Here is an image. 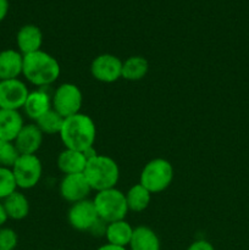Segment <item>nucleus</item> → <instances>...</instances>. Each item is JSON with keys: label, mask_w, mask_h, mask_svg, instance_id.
I'll use <instances>...</instances> for the list:
<instances>
[{"label": "nucleus", "mask_w": 249, "mask_h": 250, "mask_svg": "<svg viewBox=\"0 0 249 250\" xmlns=\"http://www.w3.org/2000/svg\"><path fill=\"white\" fill-rule=\"evenodd\" d=\"M59 136L65 148L84 151L94 146L97 127L92 117L80 112L63 120Z\"/></svg>", "instance_id": "f257e3e1"}, {"label": "nucleus", "mask_w": 249, "mask_h": 250, "mask_svg": "<svg viewBox=\"0 0 249 250\" xmlns=\"http://www.w3.org/2000/svg\"><path fill=\"white\" fill-rule=\"evenodd\" d=\"M61 67L59 61L43 50L23 55L22 75L31 84L44 88L53 84L60 77Z\"/></svg>", "instance_id": "f03ea898"}, {"label": "nucleus", "mask_w": 249, "mask_h": 250, "mask_svg": "<svg viewBox=\"0 0 249 250\" xmlns=\"http://www.w3.org/2000/svg\"><path fill=\"white\" fill-rule=\"evenodd\" d=\"M83 173L92 190L95 192L115 188L120 180V167L116 161L100 154L88 161Z\"/></svg>", "instance_id": "7ed1b4c3"}, {"label": "nucleus", "mask_w": 249, "mask_h": 250, "mask_svg": "<svg viewBox=\"0 0 249 250\" xmlns=\"http://www.w3.org/2000/svg\"><path fill=\"white\" fill-rule=\"evenodd\" d=\"M93 203L99 219L106 224L124 220L128 212L124 193L116 187L97 192Z\"/></svg>", "instance_id": "20e7f679"}, {"label": "nucleus", "mask_w": 249, "mask_h": 250, "mask_svg": "<svg viewBox=\"0 0 249 250\" xmlns=\"http://www.w3.org/2000/svg\"><path fill=\"white\" fill-rule=\"evenodd\" d=\"M175 176L172 164L163 158H156L144 165L139 183L151 194L161 193L171 186Z\"/></svg>", "instance_id": "39448f33"}, {"label": "nucleus", "mask_w": 249, "mask_h": 250, "mask_svg": "<svg viewBox=\"0 0 249 250\" xmlns=\"http://www.w3.org/2000/svg\"><path fill=\"white\" fill-rule=\"evenodd\" d=\"M51 102L53 109L63 119L80 114L83 104L82 90L73 83H62L55 89Z\"/></svg>", "instance_id": "423d86ee"}, {"label": "nucleus", "mask_w": 249, "mask_h": 250, "mask_svg": "<svg viewBox=\"0 0 249 250\" xmlns=\"http://www.w3.org/2000/svg\"><path fill=\"white\" fill-rule=\"evenodd\" d=\"M11 170L17 188L21 189H32L36 187L43 175V165L37 155H20Z\"/></svg>", "instance_id": "0eeeda50"}, {"label": "nucleus", "mask_w": 249, "mask_h": 250, "mask_svg": "<svg viewBox=\"0 0 249 250\" xmlns=\"http://www.w3.org/2000/svg\"><path fill=\"white\" fill-rule=\"evenodd\" d=\"M90 75L102 83H114L122 78V60L114 54H100L90 63Z\"/></svg>", "instance_id": "6e6552de"}, {"label": "nucleus", "mask_w": 249, "mask_h": 250, "mask_svg": "<svg viewBox=\"0 0 249 250\" xmlns=\"http://www.w3.org/2000/svg\"><path fill=\"white\" fill-rule=\"evenodd\" d=\"M28 94V88L20 78L0 81V109L20 111Z\"/></svg>", "instance_id": "1a4fd4ad"}, {"label": "nucleus", "mask_w": 249, "mask_h": 250, "mask_svg": "<svg viewBox=\"0 0 249 250\" xmlns=\"http://www.w3.org/2000/svg\"><path fill=\"white\" fill-rule=\"evenodd\" d=\"M67 220L72 229L81 232H89L100 219L93 200L85 199L71 205L67 212Z\"/></svg>", "instance_id": "9d476101"}, {"label": "nucleus", "mask_w": 249, "mask_h": 250, "mask_svg": "<svg viewBox=\"0 0 249 250\" xmlns=\"http://www.w3.org/2000/svg\"><path fill=\"white\" fill-rule=\"evenodd\" d=\"M59 192L61 198L66 202L75 204L88 199V195L92 192L89 183L85 178L84 173H75V175H65L59 186Z\"/></svg>", "instance_id": "9b49d317"}, {"label": "nucleus", "mask_w": 249, "mask_h": 250, "mask_svg": "<svg viewBox=\"0 0 249 250\" xmlns=\"http://www.w3.org/2000/svg\"><path fill=\"white\" fill-rule=\"evenodd\" d=\"M44 134L36 124H24L14 141L20 155H36L43 143Z\"/></svg>", "instance_id": "f8f14e48"}, {"label": "nucleus", "mask_w": 249, "mask_h": 250, "mask_svg": "<svg viewBox=\"0 0 249 250\" xmlns=\"http://www.w3.org/2000/svg\"><path fill=\"white\" fill-rule=\"evenodd\" d=\"M17 50L22 55L36 53L42 50L43 45V33L36 24H24L19 29L16 34Z\"/></svg>", "instance_id": "ddd939ff"}, {"label": "nucleus", "mask_w": 249, "mask_h": 250, "mask_svg": "<svg viewBox=\"0 0 249 250\" xmlns=\"http://www.w3.org/2000/svg\"><path fill=\"white\" fill-rule=\"evenodd\" d=\"M51 109H53L51 97L42 88L41 89L33 90V92H29L28 97H27L26 102H24L23 107H22L27 117L33 120L34 122Z\"/></svg>", "instance_id": "4468645a"}, {"label": "nucleus", "mask_w": 249, "mask_h": 250, "mask_svg": "<svg viewBox=\"0 0 249 250\" xmlns=\"http://www.w3.org/2000/svg\"><path fill=\"white\" fill-rule=\"evenodd\" d=\"M23 55L15 49L0 51V81L16 80L22 75Z\"/></svg>", "instance_id": "2eb2a0df"}, {"label": "nucleus", "mask_w": 249, "mask_h": 250, "mask_svg": "<svg viewBox=\"0 0 249 250\" xmlns=\"http://www.w3.org/2000/svg\"><path fill=\"white\" fill-rule=\"evenodd\" d=\"M23 126V117L20 111L0 109V141L14 142Z\"/></svg>", "instance_id": "dca6fc26"}, {"label": "nucleus", "mask_w": 249, "mask_h": 250, "mask_svg": "<svg viewBox=\"0 0 249 250\" xmlns=\"http://www.w3.org/2000/svg\"><path fill=\"white\" fill-rule=\"evenodd\" d=\"M56 165L63 175L83 173L85 165H87V159H85L83 151L65 148L59 154Z\"/></svg>", "instance_id": "f3484780"}, {"label": "nucleus", "mask_w": 249, "mask_h": 250, "mask_svg": "<svg viewBox=\"0 0 249 250\" xmlns=\"http://www.w3.org/2000/svg\"><path fill=\"white\" fill-rule=\"evenodd\" d=\"M129 248L131 250H160V239L150 227L138 226L133 229Z\"/></svg>", "instance_id": "a211bd4d"}, {"label": "nucleus", "mask_w": 249, "mask_h": 250, "mask_svg": "<svg viewBox=\"0 0 249 250\" xmlns=\"http://www.w3.org/2000/svg\"><path fill=\"white\" fill-rule=\"evenodd\" d=\"M133 229V227L126 220L111 222V224H107L106 226L105 238H106L107 243L126 248L127 246H129Z\"/></svg>", "instance_id": "6ab92c4d"}, {"label": "nucleus", "mask_w": 249, "mask_h": 250, "mask_svg": "<svg viewBox=\"0 0 249 250\" xmlns=\"http://www.w3.org/2000/svg\"><path fill=\"white\" fill-rule=\"evenodd\" d=\"M2 205H4L7 217L15 221L26 219L29 214V200L23 193L19 190L5 198L2 200Z\"/></svg>", "instance_id": "aec40b11"}, {"label": "nucleus", "mask_w": 249, "mask_h": 250, "mask_svg": "<svg viewBox=\"0 0 249 250\" xmlns=\"http://www.w3.org/2000/svg\"><path fill=\"white\" fill-rule=\"evenodd\" d=\"M149 62L144 56L133 55L122 61V78L131 82L141 81L148 75Z\"/></svg>", "instance_id": "412c9836"}, {"label": "nucleus", "mask_w": 249, "mask_h": 250, "mask_svg": "<svg viewBox=\"0 0 249 250\" xmlns=\"http://www.w3.org/2000/svg\"><path fill=\"white\" fill-rule=\"evenodd\" d=\"M151 193L146 188H144L141 183L133 185L126 193L127 208L128 211L133 212H142L148 209L149 204L151 202Z\"/></svg>", "instance_id": "4be33fe9"}, {"label": "nucleus", "mask_w": 249, "mask_h": 250, "mask_svg": "<svg viewBox=\"0 0 249 250\" xmlns=\"http://www.w3.org/2000/svg\"><path fill=\"white\" fill-rule=\"evenodd\" d=\"M63 117L59 115L54 109L49 110L48 112L39 117L34 124L38 126L43 134H48V136H53V134H60L61 127L63 124Z\"/></svg>", "instance_id": "5701e85b"}, {"label": "nucleus", "mask_w": 249, "mask_h": 250, "mask_svg": "<svg viewBox=\"0 0 249 250\" xmlns=\"http://www.w3.org/2000/svg\"><path fill=\"white\" fill-rule=\"evenodd\" d=\"M17 190V183L14 172L9 167L0 166V200H4Z\"/></svg>", "instance_id": "b1692460"}, {"label": "nucleus", "mask_w": 249, "mask_h": 250, "mask_svg": "<svg viewBox=\"0 0 249 250\" xmlns=\"http://www.w3.org/2000/svg\"><path fill=\"white\" fill-rule=\"evenodd\" d=\"M20 158L19 150L14 142L0 141V166L11 168Z\"/></svg>", "instance_id": "393cba45"}, {"label": "nucleus", "mask_w": 249, "mask_h": 250, "mask_svg": "<svg viewBox=\"0 0 249 250\" xmlns=\"http://www.w3.org/2000/svg\"><path fill=\"white\" fill-rule=\"evenodd\" d=\"M19 244V236L10 227H0V250H15Z\"/></svg>", "instance_id": "a878e982"}, {"label": "nucleus", "mask_w": 249, "mask_h": 250, "mask_svg": "<svg viewBox=\"0 0 249 250\" xmlns=\"http://www.w3.org/2000/svg\"><path fill=\"white\" fill-rule=\"evenodd\" d=\"M187 250H215L214 246L205 239H198L189 244Z\"/></svg>", "instance_id": "bb28decb"}, {"label": "nucleus", "mask_w": 249, "mask_h": 250, "mask_svg": "<svg viewBox=\"0 0 249 250\" xmlns=\"http://www.w3.org/2000/svg\"><path fill=\"white\" fill-rule=\"evenodd\" d=\"M9 0H0V22L5 20L9 12Z\"/></svg>", "instance_id": "cd10ccee"}, {"label": "nucleus", "mask_w": 249, "mask_h": 250, "mask_svg": "<svg viewBox=\"0 0 249 250\" xmlns=\"http://www.w3.org/2000/svg\"><path fill=\"white\" fill-rule=\"evenodd\" d=\"M7 220H9V217H7L6 211H5L2 202L0 200V227H4V225L6 224Z\"/></svg>", "instance_id": "c85d7f7f"}, {"label": "nucleus", "mask_w": 249, "mask_h": 250, "mask_svg": "<svg viewBox=\"0 0 249 250\" xmlns=\"http://www.w3.org/2000/svg\"><path fill=\"white\" fill-rule=\"evenodd\" d=\"M97 250H127V249L124 248V247H119V246H114V244L106 243L104 244V246L99 247Z\"/></svg>", "instance_id": "c756f323"}]
</instances>
